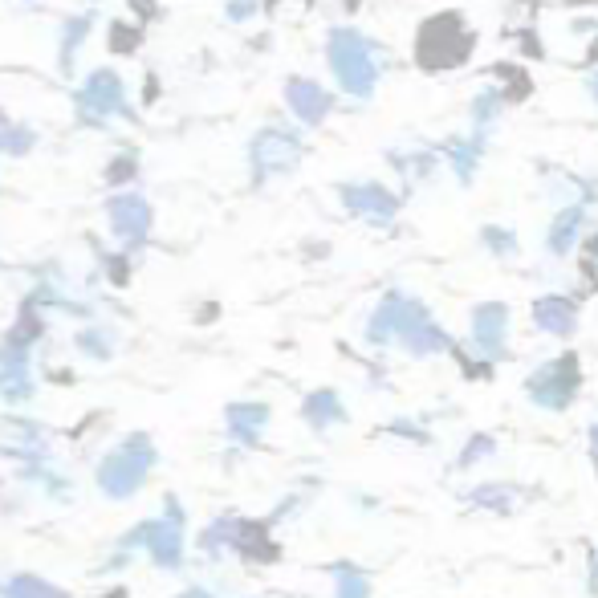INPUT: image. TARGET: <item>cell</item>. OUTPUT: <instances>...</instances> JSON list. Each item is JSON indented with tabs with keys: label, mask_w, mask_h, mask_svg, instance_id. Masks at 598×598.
<instances>
[{
	"label": "cell",
	"mask_w": 598,
	"mask_h": 598,
	"mask_svg": "<svg viewBox=\"0 0 598 598\" xmlns=\"http://www.w3.org/2000/svg\"><path fill=\"white\" fill-rule=\"evenodd\" d=\"M330 66L350 94H371L379 82V57L367 37H358L354 29H338L330 37Z\"/></svg>",
	"instance_id": "1"
},
{
	"label": "cell",
	"mask_w": 598,
	"mask_h": 598,
	"mask_svg": "<svg viewBox=\"0 0 598 598\" xmlns=\"http://www.w3.org/2000/svg\"><path fill=\"white\" fill-rule=\"evenodd\" d=\"M151 464H155V452H151L147 436H131L123 448H118V452L102 464L98 481H102V489H106L110 497H127V493H135V489L143 485V476H147Z\"/></svg>",
	"instance_id": "2"
},
{
	"label": "cell",
	"mask_w": 598,
	"mask_h": 598,
	"mask_svg": "<svg viewBox=\"0 0 598 598\" xmlns=\"http://www.w3.org/2000/svg\"><path fill=\"white\" fill-rule=\"evenodd\" d=\"M179 509L175 505H167V521H151V525H143L139 533H131L123 546H139V542H147V550L155 554V562H163V566H175L179 562Z\"/></svg>",
	"instance_id": "3"
},
{
	"label": "cell",
	"mask_w": 598,
	"mask_h": 598,
	"mask_svg": "<svg viewBox=\"0 0 598 598\" xmlns=\"http://www.w3.org/2000/svg\"><path fill=\"white\" fill-rule=\"evenodd\" d=\"M297 159V139L293 135H285V131H265V135H257V143H253V163H257V171H281V167H289Z\"/></svg>",
	"instance_id": "4"
},
{
	"label": "cell",
	"mask_w": 598,
	"mask_h": 598,
	"mask_svg": "<svg viewBox=\"0 0 598 598\" xmlns=\"http://www.w3.org/2000/svg\"><path fill=\"white\" fill-rule=\"evenodd\" d=\"M289 106L302 123H318V118L330 110V94H322L314 82H293L289 86Z\"/></svg>",
	"instance_id": "5"
},
{
	"label": "cell",
	"mask_w": 598,
	"mask_h": 598,
	"mask_svg": "<svg viewBox=\"0 0 598 598\" xmlns=\"http://www.w3.org/2000/svg\"><path fill=\"white\" fill-rule=\"evenodd\" d=\"M82 102H86L90 114H110V110H123V90H118L114 74H94V78L86 82Z\"/></svg>",
	"instance_id": "6"
},
{
	"label": "cell",
	"mask_w": 598,
	"mask_h": 598,
	"mask_svg": "<svg viewBox=\"0 0 598 598\" xmlns=\"http://www.w3.org/2000/svg\"><path fill=\"white\" fill-rule=\"evenodd\" d=\"M147 224H151V212H147V204L139 196H123L114 204V228L123 232L127 241H139V236L147 232Z\"/></svg>",
	"instance_id": "7"
},
{
	"label": "cell",
	"mask_w": 598,
	"mask_h": 598,
	"mask_svg": "<svg viewBox=\"0 0 598 598\" xmlns=\"http://www.w3.org/2000/svg\"><path fill=\"white\" fill-rule=\"evenodd\" d=\"M342 196H346V204H350L354 212H375V216H391V212H395V200H391L379 184H367V188H346Z\"/></svg>",
	"instance_id": "8"
},
{
	"label": "cell",
	"mask_w": 598,
	"mask_h": 598,
	"mask_svg": "<svg viewBox=\"0 0 598 598\" xmlns=\"http://www.w3.org/2000/svg\"><path fill=\"white\" fill-rule=\"evenodd\" d=\"M0 391H5L9 399H25L29 395V367L21 363V358H9L5 371H0Z\"/></svg>",
	"instance_id": "9"
},
{
	"label": "cell",
	"mask_w": 598,
	"mask_h": 598,
	"mask_svg": "<svg viewBox=\"0 0 598 598\" xmlns=\"http://www.w3.org/2000/svg\"><path fill=\"white\" fill-rule=\"evenodd\" d=\"M9 598H62V590L45 586L41 578H17V582L9 586Z\"/></svg>",
	"instance_id": "10"
},
{
	"label": "cell",
	"mask_w": 598,
	"mask_h": 598,
	"mask_svg": "<svg viewBox=\"0 0 598 598\" xmlns=\"http://www.w3.org/2000/svg\"><path fill=\"white\" fill-rule=\"evenodd\" d=\"M102 598H127V594H123V590H110V594H102Z\"/></svg>",
	"instance_id": "11"
},
{
	"label": "cell",
	"mask_w": 598,
	"mask_h": 598,
	"mask_svg": "<svg viewBox=\"0 0 598 598\" xmlns=\"http://www.w3.org/2000/svg\"><path fill=\"white\" fill-rule=\"evenodd\" d=\"M590 90H594V94H598V78H594V82H590Z\"/></svg>",
	"instance_id": "12"
}]
</instances>
